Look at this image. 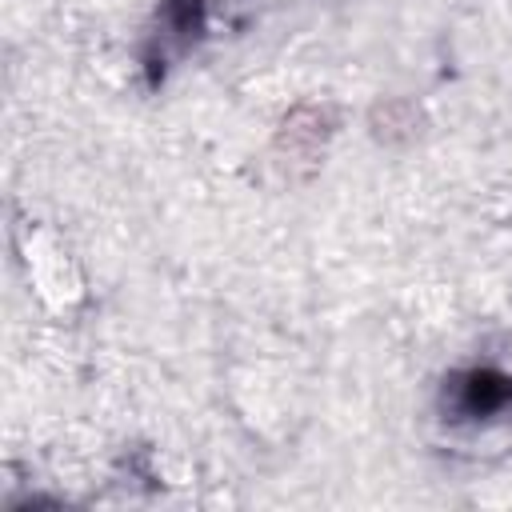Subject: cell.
Here are the masks:
<instances>
[{"label": "cell", "mask_w": 512, "mask_h": 512, "mask_svg": "<svg viewBox=\"0 0 512 512\" xmlns=\"http://www.w3.org/2000/svg\"><path fill=\"white\" fill-rule=\"evenodd\" d=\"M456 404L464 416H492L512 404V380L500 372H468L456 384Z\"/></svg>", "instance_id": "cell-1"}]
</instances>
